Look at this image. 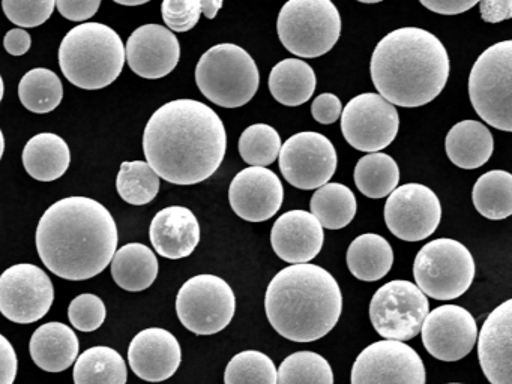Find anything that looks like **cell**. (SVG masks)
<instances>
[{
  "label": "cell",
  "mask_w": 512,
  "mask_h": 384,
  "mask_svg": "<svg viewBox=\"0 0 512 384\" xmlns=\"http://www.w3.org/2000/svg\"><path fill=\"white\" fill-rule=\"evenodd\" d=\"M442 219V204L428 186L407 183L395 188L385 204L389 231L404 242H419L430 237Z\"/></svg>",
  "instance_id": "9a60e30c"
},
{
  "label": "cell",
  "mask_w": 512,
  "mask_h": 384,
  "mask_svg": "<svg viewBox=\"0 0 512 384\" xmlns=\"http://www.w3.org/2000/svg\"><path fill=\"white\" fill-rule=\"evenodd\" d=\"M106 305L95 294H80L68 306V318L80 332H95L106 321Z\"/></svg>",
  "instance_id": "f35d334b"
},
{
  "label": "cell",
  "mask_w": 512,
  "mask_h": 384,
  "mask_svg": "<svg viewBox=\"0 0 512 384\" xmlns=\"http://www.w3.org/2000/svg\"><path fill=\"white\" fill-rule=\"evenodd\" d=\"M119 3V5H127V6H137V5H143L145 2H116Z\"/></svg>",
  "instance_id": "816d5d0a"
},
{
  "label": "cell",
  "mask_w": 512,
  "mask_h": 384,
  "mask_svg": "<svg viewBox=\"0 0 512 384\" xmlns=\"http://www.w3.org/2000/svg\"><path fill=\"white\" fill-rule=\"evenodd\" d=\"M200 6H202V14H205L206 18L212 20V18L217 17V12L220 11L221 6H223V2H215V0H203V2H200Z\"/></svg>",
  "instance_id": "c3c4849f"
},
{
  "label": "cell",
  "mask_w": 512,
  "mask_h": 384,
  "mask_svg": "<svg viewBox=\"0 0 512 384\" xmlns=\"http://www.w3.org/2000/svg\"><path fill=\"white\" fill-rule=\"evenodd\" d=\"M481 8L482 20L487 23H499V21L508 20L512 17V2L511 0H500V2H490L484 0L479 3Z\"/></svg>",
  "instance_id": "f6af8a7d"
},
{
  "label": "cell",
  "mask_w": 512,
  "mask_h": 384,
  "mask_svg": "<svg viewBox=\"0 0 512 384\" xmlns=\"http://www.w3.org/2000/svg\"><path fill=\"white\" fill-rule=\"evenodd\" d=\"M512 300L497 306L478 335L482 372L491 384H512Z\"/></svg>",
  "instance_id": "44dd1931"
},
{
  "label": "cell",
  "mask_w": 512,
  "mask_h": 384,
  "mask_svg": "<svg viewBox=\"0 0 512 384\" xmlns=\"http://www.w3.org/2000/svg\"><path fill=\"white\" fill-rule=\"evenodd\" d=\"M19 98L23 107L32 113H50L61 104L64 86L56 72L46 68L31 69L20 80Z\"/></svg>",
  "instance_id": "836d02e7"
},
{
  "label": "cell",
  "mask_w": 512,
  "mask_h": 384,
  "mask_svg": "<svg viewBox=\"0 0 512 384\" xmlns=\"http://www.w3.org/2000/svg\"><path fill=\"white\" fill-rule=\"evenodd\" d=\"M311 215L328 230L347 227L358 210V201L349 186L326 183L314 192L310 201Z\"/></svg>",
  "instance_id": "4dcf8cb0"
},
{
  "label": "cell",
  "mask_w": 512,
  "mask_h": 384,
  "mask_svg": "<svg viewBox=\"0 0 512 384\" xmlns=\"http://www.w3.org/2000/svg\"><path fill=\"white\" fill-rule=\"evenodd\" d=\"M265 311L283 338L313 342L328 335L340 320L343 294L337 279L323 267L292 264L269 282Z\"/></svg>",
  "instance_id": "277c9868"
},
{
  "label": "cell",
  "mask_w": 512,
  "mask_h": 384,
  "mask_svg": "<svg viewBox=\"0 0 512 384\" xmlns=\"http://www.w3.org/2000/svg\"><path fill=\"white\" fill-rule=\"evenodd\" d=\"M35 240L50 272L68 281H85L112 263L118 251V227L97 200L67 197L41 216Z\"/></svg>",
  "instance_id": "7a4b0ae2"
},
{
  "label": "cell",
  "mask_w": 512,
  "mask_h": 384,
  "mask_svg": "<svg viewBox=\"0 0 512 384\" xmlns=\"http://www.w3.org/2000/svg\"><path fill=\"white\" fill-rule=\"evenodd\" d=\"M473 206L484 218L499 221L512 213V174L493 170L476 180L472 192Z\"/></svg>",
  "instance_id": "d6a6232c"
},
{
  "label": "cell",
  "mask_w": 512,
  "mask_h": 384,
  "mask_svg": "<svg viewBox=\"0 0 512 384\" xmlns=\"http://www.w3.org/2000/svg\"><path fill=\"white\" fill-rule=\"evenodd\" d=\"M323 240L322 225L307 210H289L275 221L271 231L272 249L290 264H305L316 258Z\"/></svg>",
  "instance_id": "7402d4cb"
},
{
  "label": "cell",
  "mask_w": 512,
  "mask_h": 384,
  "mask_svg": "<svg viewBox=\"0 0 512 384\" xmlns=\"http://www.w3.org/2000/svg\"><path fill=\"white\" fill-rule=\"evenodd\" d=\"M179 321L196 335H215L229 326L236 312L232 287L220 276L188 279L176 297Z\"/></svg>",
  "instance_id": "30bf717a"
},
{
  "label": "cell",
  "mask_w": 512,
  "mask_h": 384,
  "mask_svg": "<svg viewBox=\"0 0 512 384\" xmlns=\"http://www.w3.org/2000/svg\"><path fill=\"white\" fill-rule=\"evenodd\" d=\"M476 266L469 249L458 240H431L422 246L413 263L416 287L436 300L463 296L475 278Z\"/></svg>",
  "instance_id": "9c48e42d"
},
{
  "label": "cell",
  "mask_w": 512,
  "mask_h": 384,
  "mask_svg": "<svg viewBox=\"0 0 512 384\" xmlns=\"http://www.w3.org/2000/svg\"><path fill=\"white\" fill-rule=\"evenodd\" d=\"M449 384H461V383H449Z\"/></svg>",
  "instance_id": "f5cc1de1"
},
{
  "label": "cell",
  "mask_w": 512,
  "mask_h": 384,
  "mask_svg": "<svg viewBox=\"0 0 512 384\" xmlns=\"http://www.w3.org/2000/svg\"><path fill=\"white\" fill-rule=\"evenodd\" d=\"M280 170L284 179L298 189L322 188L337 170V150L320 132L305 131L292 135L281 144Z\"/></svg>",
  "instance_id": "5bb4252c"
},
{
  "label": "cell",
  "mask_w": 512,
  "mask_h": 384,
  "mask_svg": "<svg viewBox=\"0 0 512 384\" xmlns=\"http://www.w3.org/2000/svg\"><path fill=\"white\" fill-rule=\"evenodd\" d=\"M341 111H343V105H341L340 98L334 93H322L311 104V114H313L314 120L322 125H331V123L337 122L341 117Z\"/></svg>",
  "instance_id": "b9f144b4"
},
{
  "label": "cell",
  "mask_w": 512,
  "mask_h": 384,
  "mask_svg": "<svg viewBox=\"0 0 512 384\" xmlns=\"http://www.w3.org/2000/svg\"><path fill=\"white\" fill-rule=\"evenodd\" d=\"M445 149L452 164L463 170H476L493 155V135L484 123L463 120L449 129Z\"/></svg>",
  "instance_id": "d4e9b609"
},
{
  "label": "cell",
  "mask_w": 512,
  "mask_h": 384,
  "mask_svg": "<svg viewBox=\"0 0 512 384\" xmlns=\"http://www.w3.org/2000/svg\"><path fill=\"white\" fill-rule=\"evenodd\" d=\"M280 134L266 123L248 126L239 138V153L251 167H268L280 155Z\"/></svg>",
  "instance_id": "74e56055"
},
{
  "label": "cell",
  "mask_w": 512,
  "mask_h": 384,
  "mask_svg": "<svg viewBox=\"0 0 512 384\" xmlns=\"http://www.w3.org/2000/svg\"><path fill=\"white\" fill-rule=\"evenodd\" d=\"M425 350L442 362H458L475 347L478 326L467 309L443 305L428 312L422 324Z\"/></svg>",
  "instance_id": "e0dca14e"
},
{
  "label": "cell",
  "mask_w": 512,
  "mask_h": 384,
  "mask_svg": "<svg viewBox=\"0 0 512 384\" xmlns=\"http://www.w3.org/2000/svg\"><path fill=\"white\" fill-rule=\"evenodd\" d=\"M19 360L13 344L0 333V384H14Z\"/></svg>",
  "instance_id": "ee69618b"
},
{
  "label": "cell",
  "mask_w": 512,
  "mask_h": 384,
  "mask_svg": "<svg viewBox=\"0 0 512 384\" xmlns=\"http://www.w3.org/2000/svg\"><path fill=\"white\" fill-rule=\"evenodd\" d=\"M5 152V137L4 132H2V129H0V159H2V156H4Z\"/></svg>",
  "instance_id": "681fc988"
},
{
  "label": "cell",
  "mask_w": 512,
  "mask_h": 384,
  "mask_svg": "<svg viewBox=\"0 0 512 384\" xmlns=\"http://www.w3.org/2000/svg\"><path fill=\"white\" fill-rule=\"evenodd\" d=\"M73 378L74 384H127V363L115 348L98 345L80 354Z\"/></svg>",
  "instance_id": "f546056e"
},
{
  "label": "cell",
  "mask_w": 512,
  "mask_h": 384,
  "mask_svg": "<svg viewBox=\"0 0 512 384\" xmlns=\"http://www.w3.org/2000/svg\"><path fill=\"white\" fill-rule=\"evenodd\" d=\"M356 188L368 198L388 197L400 182V168L386 153H367L353 171Z\"/></svg>",
  "instance_id": "1f68e13d"
},
{
  "label": "cell",
  "mask_w": 512,
  "mask_h": 384,
  "mask_svg": "<svg viewBox=\"0 0 512 384\" xmlns=\"http://www.w3.org/2000/svg\"><path fill=\"white\" fill-rule=\"evenodd\" d=\"M5 50L13 56H23L32 45V38L26 30L13 29L7 32L4 39Z\"/></svg>",
  "instance_id": "bcb514c9"
},
{
  "label": "cell",
  "mask_w": 512,
  "mask_h": 384,
  "mask_svg": "<svg viewBox=\"0 0 512 384\" xmlns=\"http://www.w3.org/2000/svg\"><path fill=\"white\" fill-rule=\"evenodd\" d=\"M2 8L8 20L28 29V27H37L46 23L55 11L56 2L55 0H40V2L4 0Z\"/></svg>",
  "instance_id": "ab89813d"
},
{
  "label": "cell",
  "mask_w": 512,
  "mask_h": 384,
  "mask_svg": "<svg viewBox=\"0 0 512 384\" xmlns=\"http://www.w3.org/2000/svg\"><path fill=\"white\" fill-rule=\"evenodd\" d=\"M227 150L223 120L196 99L167 102L152 114L143 132L149 167L175 185H196L220 168Z\"/></svg>",
  "instance_id": "6da1fadb"
},
{
  "label": "cell",
  "mask_w": 512,
  "mask_h": 384,
  "mask_svg": "<svg viewBox=\"0 0 512 384\" xmlns=\"http://www.w3.org/2000/svg\"><path fill=\"white\" fill-rule=\"evenodd\" d=\"M181 59L175 33L160 24H145L131 33L125 47V62L131 71L148 80L166 77Z\"/></svg>",
  "instance_id": "d6986e66"
},
{
  "label": "cell",
  "mask_w": 512,
  "mask_h": 384,
  "mask_svg": "<svg viewBox=\"0 0 512 384\" xmlns=\"http://www.w3.org/2000/svg\"><path fill=\"white\" fill-rule=\"evenodd\" d=\"M100 0H58L56 8L62 17L71 21H86L100 9Z\"/></svg>",
  "instance_id": "7bdbcfd3"
},
{
  "label": "cell",
  "mask_w": 512,
  "mask_h": 384,
  "mask_svg": "<svg viewBox=\"0 0 512 384\" xmlns=\"http://www.w3.org/2000/svg\"><path fill=\"white\" fill-rule=\"evenodd\" d=\"M400 128L397 108L379 93H361L341 111V132L353 149L376 153L395 140Z\"/></svg>",
  "instance_id": "7c38bea8"
},
{
  "label": "cell",
  "mask_w": 512,
  "mask_h": 384,
  "mask_svg": "<svg viewBox=\"0 0 512 384\" xmlns=\"http://www.w3.org/2000/svg\"><path fill=\"white\" fill-rule=\"evenodd\" d=\"M394 264V251L385 237L361 234L347 249V267L356 279L374 282L385 278Z\"/></svg>",
  "instance_id": "f1b7e54d"
},
{
  "label": "cell",
  "mask_w": 512,
  "mask_h": 384,
  "mask_svg": "<svg viewBox=\"0 0 512 384\" xmlns=\"http://www.w3.org/2000/svg\"><path fill=\"white\" fill-rule=\"evenodd\" d=\"M277 32L290 53L314 59L340 39V12L331 0H290L278 15Z\"/></svg>",
  "instance_id": "52a82bcc"
},
{
  "label": "cell",
  "mask_w": 512,
  "mask_h": 384,
  "mask_svg": "<svg viewBox=\"0 0 512 384\" xmlns=\"http://www.w3.org/2000/svg\"><path fill=\"white\" fill-rule=\"evenodd\" d=\"M370 72L374 87L389 104L422 107L445 89L448 51L428 30L403 27L380 39L371 56Z\"/></svg>",
  "instance_id": "3957f363"
},
{
  "label": "cell",
  "mask_w": 512,
  "mask_h": 384,
  "mask_svg": "<svg viewBox=\"0 0 512 384\" xmlns=\"http://www.w3.org/2000/svg\"><path fill=\"white\" fill-rule=\"evenodd\" d=\"M352 384H425L421 356L398 341H377L356 357Z\"/></svg>",
  "instance_id": "2e32d148"
},
{
  "label": "cell",
  "mask_w": 512,
  "mask_h": 384,
  "mask_svg": "<svg viewBox=\"0 0 512 384\" xmlns=\"http://www.w3.org/2000/svg\"><path fill=\"white\" fill-rule=\"evenodd\" d=\"M80 342L67 324L52 321L35 330L29 344L31 357L38 368L52 374L67 371L79 356Z\"/></svg>",
  "instance_id": "cb8c5ba5"
},
{
  "label": "cell",
  "mask_w": 512,
  "mask_h": 384,
  "mask_svg": "<svg viewBox=\"0 0 512 384\" xmlns=\"http://www.w3.org/2000/svg\"><path fill=\"white\" fill-rule=\"evenodd\" d=\"M125 45L121 36L103 23H83L71 29L59 47V66L74 86L104 89L124 71Z\"/></svg>",
  "instance_id": "5b68a950"
},
{
  "label": "cell",
  "mask_w": 512,
  "mask_h": 384,
  "mask_svg": "<svg viewBox=\"0 0 512 384\" xmlns=\"http://www.w3.org/2000/svg\"><path fill=\"white\" fill-rule=\"evenodd\" d=\"M224 384H277L274 360L262 351H242L227 365Z\"/></svg>",
  "instance_id": "8d00e7d4"
},
{
  "label": "cell",
  "mask_w": 512,
  "mask_h": 384,
  "mask_svg": "<svg viewBox=\"0 0 512 384\" xmlns=\"http://www.w3.org/2000/svg\"><path fill=\"white\" fill-rule=\"evenodd\" d=\"M430 312L427 296L410 281L388 282L374 293L370 320L388 341L406 342L418 336Z\"/></svg>",
  "instance_id": "8fae6325"
},
{
  "label": "cell",
  "mask_w": 512,
  "mask_h": 384,
  "mask_svg": "<svg viewBox=\"0 0 512 384\" xmlns=\"http://www.w3.org/2000/svg\"><path fill=\"white\" fill-rule=\"evenodd\" d=\"M149 237L161 257L181 260L199 245L200 224L188 207H166L152 219Z\"/></svg>",
  "instance_id": "603a6c76"
},
{
  "label": "cell",
  "mask_w": 512,
  "mask_h": 384,
  "mask_svg": "<svg viewBox=\"0 0 512 384\" xmlns=\"http://www.w3.org/2000/svg\"><path fill=\"white\" fill-rule=\"evenodd\" d=\"M196 83L203 96L223 108H239L257 93L260 72L253 57L235 44L209 48L196 66Z\"/></svg>",
  "instance_id": "8992f818"
},
{
  "label": "cell",
  "mask_w": 512,
  "mask_h": 384,
  "mask_svg": "<svg viewBox=\"0 0 512 384\" xmlns=\"http://www.w3.org/2000/svg\"><path fill=\"white\" fill-rule=\"evenodd\" d=\"M5 86H4V78L0 75V102H2V98H4Z\"/></svg>",
  "instance_id": "f907efd6"
},
{
  "label": "cell",
  "mask_w": 512,
  "mask_h": 384,
  "mask_svg": "<svg viewBox=\"0 0 512 384\" xmlns=\"http://www.w3.org/2000/svg\"><path fill=\"white\" fill-rule=\"evenodd\" d=\"M277 384H334V372L325 357L314 351H298L283 360Z\"/></svg>",
  "instance_id": "d590c367"
},
{
  "label": "cell",
  "mask_w": 512,
  "mask_h": 384,
  "mask_svg": "<svg viewBox=\"0 0 512 384\" xmlns=\"http://www.w3.org/2000/svg\"><path fill=\"white\" fill-rule=\"evenodd\" d=\"M182 350L169 330L149 327L134 336L128 348V362L137 377L161 383L175 375L181 366Z\"/></svg>",
  "instance_id": "ffe728a7"
},
{
  "label": "cell",
  "mask_w": 512,
  "mask_h": 384,
  "mask_svg": "<svg viewBox=\"0 0 512 384\" xmlns=\"http://www.w3.org/2000/svg\"><path fill=\"white\" fill-rule=\"evenodd\" d=\"M22 159L29 176L40 182H53L67 173L71 152L64 138L41 132L28 141Z\"/></svg>",
  "instance_id": "484cf974"
},
{
  "label": "cell",
  "mask_w": 512,
  "mask_h": 384,
  "mask_svg": "<svg viewBox=\"0 0 512 384\" xmlns=\"http://www.w3.org/2000/svg\"><path fill=\"white\" fill-rule=\"evenodd\" d=\"M469 96L484 122L500 131H512V41L491 45L473 63Z\"/></svg>",
  "instance_id": "ba28073f"
},
{
  "label": "cell",
  "mask_w": 512,
  "mask_h": 384,
  "mask_svg": "<svg viewBox=\"0 0 512 384\" xmlns=\"http://www.w3.org/2000/svg\"><path fill=\"white\" fill-rule=\"evenodd\" d=\"M202 0H164L161 5L164 23L170 32L184 33L199 23Z\"/></svg>",
  "instance_id": "60d3db41"
},
{
  "label": "cell",
  "mask_w": 512,
  "mask_h": 384,
  "mask_svg": "<svg viewBox=\"0 0 512 384\" xmlns=\"http://www.w3.org/2000/svg\"><path fill=\"white\" fill-rule=\"evenodd\" d=\"M229 201L239 218L248 222L268 221L283 204V183L269 168H245L230 183Z\"/></svg>",
  "instance_id": "ac0fdd59"
},
{
  "label": "cell",
  "mask_w": 512,
  "mask_h": 384,
  "mask_svg": "<svg viewBox=\"0 0 512 384\" xmlns=\"http://www.w3.org/2000/svg\"><path fill=\"white\" fill-rule=\"evenodd\" d=\"M421 3L430 11L442 15L463 14V12L476 6V2H458V0H454V2H446V0H428L427 2V0H422Z\"/></svg>",
  "instance_id": "7dc6e473"
},
{
  "label": "cell",
  "mask_w": 512,
  "mask_h": 384,
  "mask_svg": "<svg viewBox=\"0 0 512 384\" xmlns=\"http://www.w3.org/2000/svg\"><path fill=\"white\" fill-rule=\"evenodd\" d=\"M116 189L122 200L133 206H145L157 197L160 177L145 161L122 162Z\"/></svg>",
  "instance_id": "e575fe53"
},
{
  "label": "cell",
  "mask_w": 512,
  "mask_h": 384,
  "mask_svg": "<svg viewBox=\"0 0 512 384\" xmlns=\"http://www.w3.org/2000/svg\"><path fill=\"white\" fill-rule=\"evenodd\" d=\"M55 300L52 279L35 264L20 263L0 275V312L13 323L46 317Z\"/></svg>",
  "instance_id": "4fadbf2b"
},
{
  "label": "cell",
  "mask_w": 512,
  "mask_h": 384,
  "mask_svg": "<svg viewBox=\"0 0 512 384\" xmlns=\"http://www.w3.org/2000/svg\"><path fill=\"white\" fill-rule=\"evenodd\" d=\"M158 270L157 255L143 243H128L113 255L112 276L124 290H146L154 284Z\"/></svg>",
  "instance_id": "4316f807"
},
{
  "label": "cell",
  "mask_w": 512,
  "mask_h": 384,
  "mask_svg": "<svg viewBox=\"0 0 512 384\" xmlns=\"http://www.w3.org/2000/svg\"><path fill=\"white\" fill-rule=\"evenodd\" d=\"M268 86L275 101L287 107H298L314 95L316 74L304 60L284 59L272 68Z\"/></svg>",
  "instance_id": "83f0119b"
}]
</instances>
